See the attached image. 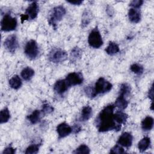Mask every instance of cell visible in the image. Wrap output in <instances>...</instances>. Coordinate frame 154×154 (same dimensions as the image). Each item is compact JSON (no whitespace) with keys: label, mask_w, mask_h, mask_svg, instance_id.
Masks as SVG:
<instances>
[{"label":"cell","mask_w":154,"mask_h":154,"mask_svg":"<svg viewBox=\"0 0 154 154\" xmlns=\"http://www.w3.org/2000/svg\"><path fill=\"white\" fill-rule=\"evenodd\" d=\"M112 85L108 81L103 77L99 78L96 82L94 87H92L93 97H96L97 94L108 92L112 89Z\"/></svg>","instance_id":"7a4b0ae2"},{"label":"cell","mask_w":154,"mask_h":154,"mask_svg":"<svg viewBox=\"0 0 154 154\" xmlns=\"http://www.w3.org/2000/svg\"><path fill=\"white\" fill-rule=\"evenodd\" d=\"M69 87L79 85L82 83L84 78L80 72H72L67 75L65 79Z\"/></svg>","instance_id":"ba28073f"},{"label":"cell","mask_w":154,"mask_h":154,"mask_svg":"<svg viewBox=\"0 0 154 154\" xmlns=\"http://www.w3.org/2000/svg\"><path fill=\"white\" fill-rule=\"evenodd\" d=\"M90 150L89 147L85 144H81L80 145L75 151L73 152V153H90Z\"/></svg>","instance_id":"f1b7e54d"},{"label":"cell","mask_w":154,"mask_h":154,"mask_svg":"<svg viewBox=\"0 0 154 154\" xmlns=\"http://www.w3.org/2000/svg\"><path fill=\"white\" fill-rule=\"evenodd\" d=\"M128 105V102L125 96L119 94L115 101V106L120 109H125L127 108Z\"/></svg>","instance_id":"44dd1931"},{"label":"cell","mask_w":154,"mask_h":154,"mask_svg":"<svg viewBox=\"0 0 154 154\" xmlns=\"http://www.w3.org/2000/svg\"><path fill=\"white\" fill-rule=\"evenodd\" d=\"M153 126V119L150 116H147L141 122V128L144 131H148Z\"/></svg>","instance_id":"e0dca14e"},{"label":"cell","mask_w":154,"mask_h":154,"mask_svg":"<svg viewBox=\"0 0 154 154\" xmlns=\"http://www.w3.org/2000/svg\"><path fill=\"white\" fill-rule=\"evenodd\" d=\"M113 117L115 122L120 126H122L123 124H125L128 119V115L121 111H117L115 114H114Z\"/></svg>","instance_id":"9a60e30c"},{"label":"cell","mask_w":154,"mask_h":154,"mask_svg":"<svg viewBox=\"0 0 154 154\" xmlns=\"http://www.w3.org/2000/svg\"><path fill=\"white\" fill-rule=\"evenodd\" d=\"M125 150L121 146L119 145H116L114 146L111 150H110V153H118V154H121L125 153Z\"/></svg>","instance_id":"1f68e13d"},{"label":"cell","mask_w":154,"mask_h":154,"mask_svg":"<svg viewBox=\"0 0 154 154\" xmlns=\"http://www.w3.org/2000/svg\"><path fill=\"white\" fill-rule=\"evenodd\" d=\"M39 150V146L38 144H31L29 146L25 152V154H35L38 152Z\"/></svg>","instance_id":"f546056e"},{"label":"cell","mask_w":154,"mask_h":154,"mask_svg":"<svg viewBox=\"0 0 154 154\" xmlns=\"http://www.w3.org/2000/svg\"><path fill=\"white\" fill-rule=\"evenodd\" d=\"M5 49L11 53H14L18 46L17 38L16 35H11L6 38L4 43Z\"/></svg>","instance_id":"9c48e42d"},{"label":"cell","mask_w":154,"mask_h":154,"mask_svg":"<svg viewBox=\"0 0 154 154\" xmlns=\"http://www.w3.org/2000/svg\"><path fill=\"white\" fill-rule=\"evenodd\" d=\"M22 81L19 76L17 75H15L11 77V78L9 80V85L11 88L17 90L22 85Z\"/></svg>","instance_id":"ffe728a7"},{"label":"cell","mask_w":154,"mask_h":154,"mask_svg":"<svg viewBox=\"0 0 154 154\" xmlns=\"http://www.w3.org/2000/svg\"><path fill=\"white\" fill-rule=\"evenodd\" d=\"M148 96H149V99H150L152 100H153V85H152L149 91Z\"/></svg>","instance_id":"d590c367"},{"label":"cell","mask_w":154,"mask_h":154,"mask_svg":"<svg viewBox=\"0 0 154 154\" xmlns=\"http://www.w3.org/2000/svg\"><path fill=\"white\" fill-rule=\"evenodd\" d=\"M10 118V114L7 108H4L0 112V123L1 124L6 123Z\"/></svg>","instance_id":"d4e9b609"},{"label":"cell","mask_w":154,"mask_h":154,"mask_svg":"<svg viewBox=\"0 0 154 154\" xmlns=\"http://www.w3.org/2000/svg\"><path fill=\"white\" fill-rule=\"evenodd\" d=\"M92 116V108L91 106L87 105L84 106L81 113L80 116V120L82 122L87 121L90 119V118Z\"/></svg>","instance_id":"2e32d148"},{"label":"cell","mask_w":154,"mask_h":154,"mask_svg":"<svg viewBox=\"0 0 154 154\" xmlns=\"http://www.w3.org/2000/svg\"><path fill=\"white\" fill-rule=\"evenodd\" d=\"M82 55V51L78 47H75L73 48L71 51L70 55V61L73 63L79 59Z\"/></svg>","instance_id":"603a6c76"},{"label":"cell","mask_w":154,"mask_h":154,"mask_svg":"<svg viewBox=\"0 0 154 154\" xmlns=\"http://www.w3.org/2000/svg\"><path fill=\"white\" fill-rule=\"evenodd\" d=\"M143 4V1L141 0H134L131 2L129 5L134 8H138Z\"/></svg>","instance_id":"d6a6232c"},{"label":"cell","mask_w":154,"mask_h":154,"mask_svg":"<svg viewBox=\"0 0 154 154\" xmlns=\"http://www.w3.org/2000/svg\"><path fill=\"white\" fill-rule=\"evenodd\" d=\"M119 46L114 42H110L109 43L108 46L105 49V52L111 55H114L119 52Z\"/></svg>","instance_id":"cb8c5ba5"},{"label":"cell","mask_w":154,"mask_h":154,"mask_svg":"<svg viewBox=\"0 0 154 154\" xmlns=\"http://www.w3.org/2000/svg\"><path fill=\"white\" fill-rule=\"evenodd\" d=\"M82 1L81 0H76V1H67V2L71 4H73V5H80L82 3Z\"/></svg>","instance_id":"e575fe53"},{"label":"cell","mask_w":154,"mask_h":154,"mask_svg":"<svg viewBox=\"0 0 154 154\" xmlns=\"http://www.w3.org/2000/svg\"><path fill=\"white\" fill-rule=\"evenodd\" d=\"M72 131H75V133H78L79 131H81V128L79 127V126H78V125L76 126H74V129H73V130H72Z\"/></svg>","instance_id":"8d00e7d4"},{"label":"cell","mask_w":154,"mask_h":154,"mask_svg":"<svg viewBox=\"0 0 154 154\" xmlns=\"http://www.w3.org/2000/svg\"><path fill=\"white\" fill-rule=\"evenodd\" d=\"M17 19L15 17H13L10 14H5L1 22V30L6 32L14 30L17 27Z\"/></svg>","instance_id":"277c9868"},{"label":"cell","mask_w":154,"mask_h":154,"mask_svg":"<svg viewBox=\"0 0 154 154\" xmlns=\"http://www.w3.org/2000/svg\"><path fill=\"white\" fill-rule=\"evenodd\" d=\"M38 9L39 8L37 2L33 1L28 5L27 8L26 9L25 13L24 14L26 16L28 19H34L37 16Z\"/></svg>","instance_id":"30bf717a"},{"label":"cell","mask_w":154,"mask_h":154,"mask_svg":"<svg viewBox=\"0 0 154 154\" xmlns=\"http://www.w3.org/2000/svg\"><path fill=\"white\" fill-rule=\"evenodd\" d=\"M54 111V108L48 103H45L42 106V112L44 114H49Z\"/></svg>","instance_id":"4dcf8cb0"},{"label":"cell","mask_w":154,"mask_h":154,"mask_svg":"<svg viewBox=\"0 0 154 154\" xmlns=\"http://www.w3.org/2000/svg\"><path fill=\"white\" fill-rule=\"evenodd\" d=\"M16 152V149L12 147L11 146H8L6 147L4 151L2 152V153H8V154H14Z\"/></svg>","instance_id":"836d02e7"},{"label":"cell","mask_w":154,"mask_h":154,"mask_svg":"<svg viewBox=\"0 0 154 154\" xmlns=\"http://www.w3.org/2000/svg\"><path fill=\"white\" fill-rule=\"evenodd\" d=\"M113 105H108L103 108L95 119V125L99 132H104L115 130L119 131L122 126L117 125L114 120Z\"/></svg>","instance_id":"6da1fadb"},{"label":"cell","mask_w":154,"mask_h":154,"mask_svg":"<svg viewBox=\"0 0 154 154\" xmlns=\"http://www.w3.org/2000/svg\"><path fill=\"white\" fill-rule=\"evenodd\" d=\"M150 138L146 137L142 138L138 144V149L140 152H144L146 151L150 145Z\"/></svg>","instance_id":"ac0fdd59"},{"label":"cell","mask_w":154,"mask_h":154,"mask_svg":"<svg viewBox=\"0 0 154 154\" xmlns=\"http://www.w3.org/2000/svg\"><path fill=\"white\" fill-rule=\"evenodd\" d=\"M69 87H70L68 85L65 79H60L57 81L54 85L55 91L58 94H63L64 93L68 90Z\"/></svg>","instance_id":"4fadbf2b"},{"label":"cell","mask_w":154,"mask_h":154,"mask_svg":"<svg viewBox=\"0 0 154 154\" xmlns=\"http://www.w3.org/2000/svg\"><path fill=\"white\" fill-rule=\"evenodd\" d=\"M57 132L60 138L69 135L72 132V128L66 122L59 124L57 127Z\"/></svg>","instance_id":"7c38bea8"},{"label":"cell","mask_w":154,"mask_h":154,"mask_svg":"<svg viewBox=\"0 0 154 154\" xmlns=\"http://www.w3.org/2000/svg\"><path fill=\"white\" fill-rule=\"evenodd\" d=\"M89 45L93 48H99L103 45V40L101 34L97 28H94L89 34L88 37Z\"/></svg>","instance_id":"5b68a950"},{"label":"cell","mask_w":154,"mask_h":154,"mask_svg":"<svg viewBox=\"0 0 154 154\" xmlns=\"http://www.w3.org/2000/svg\"><path fill=\"white\" fill-rule=\"evenodd\" d=\"M91 20V13L89 11H85L82 16L81 25L82 27L86 26Z\"/></svg>","instance_id":"83f0119b"},{"label":"cell","mask_w":154,"mask_h":154,"mask_svg":"<svg viewBox=\"0 0 154 154\" xmlns=\"http://www.w3.org/2000/svg\"><path fill=\"white\" fill-rule=\"evenodd\" d=\"M66 9L62 5L57 6L54 8L52 13L49 19V23L52 25L53 28L56 29L57 23L62 20L66 14Z\"/></svg>","instance_id":"3957f363"},{"label":"cell","mask_w":154,"mask_h":154,"mask_svg":"<svg viewBox=\"0 0 154 154\" xmlns=\"http://www.w3.org/2000/svg\"><path fill=\"white\" fill-rule=\"evenodd\" d=\"M130 69L133 73L138 75H141L143 73L144 70L143 67L141 65L137 63L132 64L130 67Z\"/></svg>","instance_id":"484cf974"},{"label":"cell","mask_w":154,"mask_h":154,"mask_svg":"<svg viewBox=\"0 0 154 154\" xmlns=\"http://www.w3.org/2000/svg\"><path fill=\"white\" fill-rule=\"evenodd\" d=\"M34 75V70L29 67L24 68L21 72V76L25 81H29Z\"/></svg>","instance_id":"7402d4cb"},{"label":"cell","mask_w":154,"mask_h":154,"mask_svg":"<svg viewBox=\"0 0 154 154\" xmlns=\"http://www.w3.org/2000/svg\"><path fill=\"white\" fill-rule=\"evenodd\" d=\"M24 52L28 58L30 60L35 59L39 53V49L37 42L34 40H29L25 46Z\"/></svg>","instance_id":"8992f818"},{"label":"cell","mask_w":154,"mask_h":154,"mask_svg":"<svg viewBox=\"0 0 154 154\" xmlns=\"http://www.w3.org/2000/svg\"><path fill=\"white\" fill-rule=\"evenodd\" d=\"M128 17L129 20L134 23H138L141 19V13L138 10L131 8L128 11Z\"/></svg>","instance_id":"5bb4252c"},{"label":"cell","mask_w":154,"mask_h":154,"mask_svg":"<svg viewBox=\"0 0 154 154\" xmlns=\"http://www.w3.org/2000/svg\"><path fill=\"white\" fill-rule=\"evenodd\" d=\"M49 60L54 63H61L67 58V52L60 48L53 49L49 54Z\"/></svg>","instance_id":"52a82bcc"},{"label":"cell","mask_w":154,"mask_h":154,"mask_svg":"<svg viewBox=\"0 0 154 154\" xmlns=\"http://www.w3.org/2000/svg\"><path fill=\"white\" fill-rule=\"evenodd\" d=\"M133 137L129 132H123L119 138L117 143L121 146L129 147L132 144Z\"/></svg>","instance_id":"8fae6325"},{"label":"cell","mask_w":154,"mask_h":154,"mask_svg":"<svg viewBox=\"0 0 154 154\" xmlns=\"http://www.w3.org/2000/svg\"><path fill=\"white\" fill-rule=\"evenodd\" d=\"M41 119V111L35 109L27 117L28 120L32 125L38 123Z\"/></svg>","instance_id":"d6986e66"},{"label":"cell","mask_w":154,"mask_h":154,"mask_svg":"<svg viewBox=\"0 0 154 154\" xmlns=\"http://www.w3.org/2000/svg\"><path fill=\"white\" fill-rule=\"evenodd\" d=\"M131 92V87L126 83H123L121 85L119 94L122 96H127Z\"/></svg>","instance_id":"4316f807"}]
</instances>
